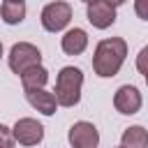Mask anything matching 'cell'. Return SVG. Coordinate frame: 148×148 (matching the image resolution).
<instances>
[{"mask_svg":"<svg viewBox=\"0 0 148 148\" xmlns=\"http://www.w3.org/2000/svg\"><path fill=\"white\" fill-rule=\"evenodd\" d=\"M127 58V42L123 37H106L97 42L95 53H92V69L97 76L109 79L116 76Z\"/></svg>","mask_w":148,"mask_h":148,"instance_id":"1","label":"cell"},{"mask_svg":"<svg viewBox=\"0 0 148 148\" xmlns=\"http://www.w3.org/2000/svg\"><path fill=\"white\" fill-rule=\"evenodd\" d=\"M81 88H83V72L74 65L62 67L56 76V90H53L58 106H65V109L76 106L81 99Z\"/></svg>","mask_w":148,"mask_h":148,"instance_id":"2","label":"cell"},{"mask_svg":"<svg viewBox=\"0 0 148 148\" xmlns=\"http://www.w3.org/2000/svg\"><path fill=\"white\" fill-rule=\"evenodd\" d=\"M7 62H9V69L14 74L23 76L28 69L42 65V51L30 42H18V44L12 46V51L7 56Z\"/></svg>","mask_w":148,"mask_h":148,"instance_id":"3","label":"cell"},{"mask_svg":"<svg viewBox=\"0 0 148 148\" xmlns=\"http://www.w3.org/2000/svg\"><path fill=\"white\" fill-rule=\"evenodd\" d=\"M39 21H42V28L46 32H60L72 21V5L69 2H62V0L49 2V5H44Z\"/></svg>","mask_w":148,"mask_h":148,"instance_id":"4","label":"cell"},{"mask_svg":"<svg viewBox=\"0 0 148 148\" xmlns=\"http://www.w3.org/2000/svg\"><path fill=\"white\" fill-rule=\"evenodd\" d=\"M116 2H109V0H90L86 5V14H88V21L99 28V30H106L113 25L116 21Z\"/></svg>","mask_w":148,"mask_h":148,"instance_id":"5","label":"cell"},{"mask_svg":"<svg viewBox=\"0 0 148 148\" xmlns=\"http://www.w3.org/2000/svg\"><path fill=\"white\" fill-rule=\"evenodd\" d=\"M67 141L72 148H97L99 143V132L92 123L88 120H79L69 127L67 132Z\"/></svg>","mask_w":148,"mask_h":148,"instance_id":"6","label":"cell"},{"mask_svg":"<svg viewBox=\"0 0 148 148\" xmlns=\"http://www.w3.org/2000/svg\"><path fill=\"white\" fill-rule=\"evenodd\" d=\"M12 134L21 146H37L44 139V127L35 118H18L12 127Z\"/></svg>","mask_w":148,"mask_h":148,"instance_id":"7","label":"cell"},{"mask_svg":"<svg viewBox=\"0 0 148 148\" xmlns=\"http://www.w3.org/2000/svg\"><path fill=\"white\" fill-rule=\"evenodd\" d=\"M141 104H143V99H141V92H139L136 86L125 83V86H120V88L116 90V95H113V106H116V111L123 113V116H134V113L141 109Z\"/></svg>","mask_w":148,"mask_h":148,"instance_id":"8","label":"cell"},{"mask_svg":"<svg viewBox=\"0 0 148 148\" xmlns=\"http://www.w3.org/2000/svg\"><path fill=\"white\" fill-rule=\"evenodd\" d=\"M25 99L32 109H37L39 113L44 116H53L56 109H58V102H56V95L39 88V90H25Z\"/></svg>","mask_w":148,"mask_h":148,"instance_id":"9","label":"cell"},{"mask_svg":"<svg viewBox=\"0 0 148 148\" xmlns=\"http://www.w3.org/2000/svg\"><path fill=\"white\" fill-rule=\"evenodd\" d=\"M60 46H62V51H65L67 56H79V53H83V51L88 49V32H86L83 28H72V30H67V32L62 35Z\"/></svg>","mask_w":148,"mask_h":148,"instance_id":"10","label":"cell"},{"mask_svg":"<svg viewBox=\"0 0 148 148\" xmlns=\"http://www.w3.org/2000/svg\"><path fill=\"white\" fill-rule=\"evenodd\" d=\"M0 16L7 25H16L25 18V2L23 0H5L0 5Z\"/></svg>","mask_w":148,"mask_h":148,"instance_id":"11","label":"cell"},{"mask_svg":"<svg viewBox=\"0 0 148 148\" xmlns=\"http://www.w3.org/2000/svg\"><path fill=\"white\" fill-rule=\"evenodd\" d=\"M120 146L123 148H148V130H143L141 125L127 127L120 136Z\"/></svg>","mask_w":148,"mask_h":148,"instance_id":"12","label":"cell"},{"mask_svg":"<svg viewBox=\"0 0 148 148\" xmlns=\"http://www.w3.org/2000/svg\"><path fill=\"white\" fill-rule=\"evenodd\" d=\"M46 81H49V72H46V67H42V65L28 69V72L21 76L23 90H39V88L46 86Z\"/></svg>","mask_w":148,"mask_h":148,"instance_id":"13","label":"cell"},{"mask_svg":"<svg viewBox=\"0 0 148 148\" xmlns=\"http://www.w3.org/2000/svg\"><path fill=\"white\" fill-rule=\"evenodd\" d=\"M14 143H16V139H14L12 130L7 125H0V148H14Z\"/></svg>","mask_w":148,"mask_h":148,"instance_id":"14","label":"cell"},{"mask_svg":"<svg viewBox=\"0 0 148 148\" xmlns=\"http://www.w3.org/2000/svg\"><path fill=\"white\" fill-rule=\"evenodd\" d=\"M136 69H139L143 76H148V46H143V49L139 51V56H136Z\"/></svg>","mask_w":148,"mask_h":148,"instance_id":"15","label":"cell"},{"mask_svg":"<svg viewBox=\"0 0 148 148\" xmlns=\"http://www.w3.org/2000/svg\"><path fill=\"white\" fill-rule=\"evenodd\" d=\"M134 12H136L139 18L148 21V0H136V2H134Z\"/></svg>","mask_w":148,"mask_h":148,"instance_id":"16","label":"cell"},{"mask_svg":"<svg viewBox=\"0 0 148 148\" xmlns=\"http://www.w3.org/2000/svg\"><path fill=\"white\" fill-rule=\"evenodd\" d=\"M0 58H2V42H0Z\"/></svg>","mask_w":148,"mask_h":148,"instance_id":"17","label":"cell"},{"mask_svg":"<svg viewBox=\"0 0 148 148\" xmlns=\"http://www.w3.org/2000/svg\"><path fill=\"white\" fill-rule=\"evenodd\" d=\"M146 83H148V76H146Z\"/></svg>","mask_w":148,"mask_h":148,"instance_id":"18","label":"cell"},{"mask_svg":"<svg viewBox=\"0 0 148 148\" xmlns=\"http://www.w3.org/2000/svg\"><path fill=\"white\" fill-rule=\"evenodd\" d=\"M118 148H123V146H118Z\"/></svg>","mask_w":148,"mask_h":148,"instance_id":"19","label":"cell"}]
</instances>
